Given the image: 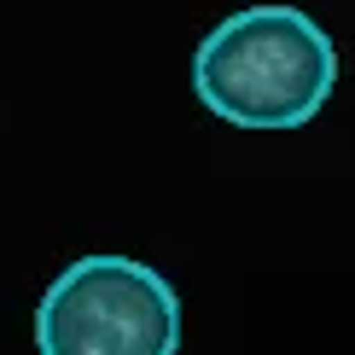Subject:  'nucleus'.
Masks as SVG:
<instances>
[{"mask_svg":"<svg viewBox=\"0 0 355 355\" xmlns=\"http://www.w3.org/2000/svg\"><path fill=\"white\" fill-rule=\"evenodd\" d=\"M338 47L303 6H239L192 53L204 111L233 128H303L332 99Z\"/></svg>","mask_w":355,"mask_h":355,"instance_id":"nucleus-1","label":"nucleus"},{"mask_svg":"<svg viewBox=\"0 0 355 355\" xmlns=\"http://www.w3.org/2000/svg\"><path fill=\"white\" fill-rule=\"evenodd\" d=\"M41 355H175L181 297L157 268L135 257H82L41 291Z\"/></svg>","mask_w":355,"mask_h":355,"instance_id":"nucleus-2","label":"nucleus"}]
</instances>
